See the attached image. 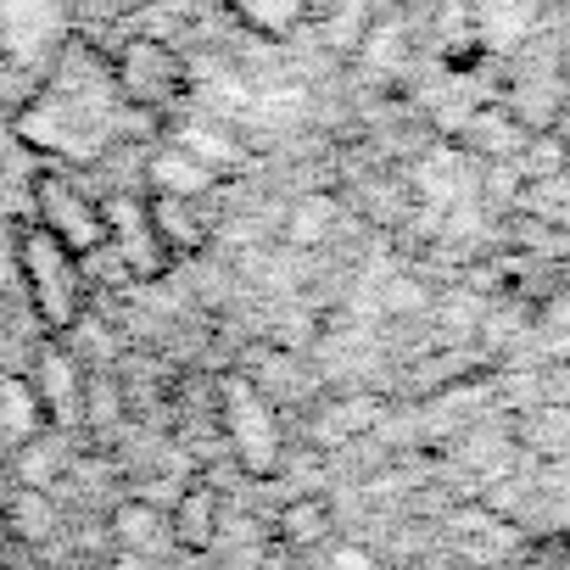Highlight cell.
<instances>
[{
    "mask_svg": "<svg viewBox=\"0 0 570 570\" xmlns=\"http://www.w3.org/2000/svg\"><path fill=\"white\" fill-rule=\"evenodd\" d=\"M7 235H12V268H18V285H23V303H29L35 325L46 336H68L96 308L90 263L79 252H68L51 229H40L29 213L12 218Z\"/></svg>",
    "mask_w": 570,
    "mask_h": 570,
    "instance_id": "6da1fadb",
    "label": "cell"
},
{
    "mask_svg": "<svg viewBox=\"0 0 570 570\" xmlns=\"http://www.w3.org/2000/svg\"><path fill=\"white\" fill-rule=\"evenodd\" d=\"M213 431L224 436L229 459L246 475H279L285 425H279V409H274L268 386L252 381L246 370H229V375L213 381Z\"/></svg>",
    "mask_w": 570,
    "mask_h": 570,
    "instance_id": "7a4b0ae2",
    "label": "cell"
},
{
    "mask_svg": "<svg viewBox=\"0 0 570 570\" xmlns=\"http://www.w3.org/2000/svg\"><path fill=\"white\" fill-rule=\"evenodd\" d=\"M274 531H279V542H285V548H320V542H331L336 514H331V503H325V498H292V503L279 509Z\"/></svg>",
    "mask_w": 570,
    "mask_h": 570,
    "instance_id": "7c38bea8",
    "label": "cell"
},
{
    "mask_svg": "<svg viewBox=\"0 0 570 570\" xmlns=\"http://www.w3.org/2000/svg\"><path fill=\"white\" fill-rule=\"evenodd\" d=\"M146 213H151V229L163 240V252L174 263H196L207 246H213V207L207 196H185V190H146Z\"/></svg>",
    "mask_w": 570,
    "mask_h": 570,
    "instance_id": "52a82bcc",
    "label": "cell"
},
{
    "mask_svg": "<svg viewBox=\"0 0 570 570\" xmlns=\"http://www.w3.org/2000/svg\"><path fill=\"white\" fill-rule=\"evenodd\" d=\"M487 163H509V157H520V146H525V124L509 112V107H487V112H470L464 118V129H459Z\"/></svg>",
    "mask_w": 570,
    "mask_h": 570,
    "instance_id": "30bf717a",
    "label": "cell"
},
{
    "mask_svg": "<svg viewBox=\"0 0 570 570\" xmlns=\"http://www.w3.org/2000/svg\"><path fill=\"white\" fill-rule=\"evenodd\" d=\"M218 537H224V498H218V487H207V481L179 487L174 503H168V542L185 548V553H213Z\"/></svg>",
    "mask_w": 570,
    "mask_h": 570,
    "instance_id": "ba28073f",
    "label": "cell"
},
{
    "mask_svg": "<svg viewBox=\"0 0 570 570\" xmlns=\"http://www.w3.org/2000/svg\"><path fill=\"white\" fill-rule=\"evenodd\" d=\"M23 381H29V392H35V403H40V414H46L51 431H62V436L85 431V381H90V364L68 347V336H46V347H35Z\"/></svg>",
    "mask_w": 570,
    "mask_h": 570,
    "instance_id": "8992f818",
    "label": "cell"
},
{
    "mask_svg": "<svg viewBox=\"0 0 570 570\" xmlns=\"http://www.w3.org/2000/svg\"><path fill=\"white\" fill-rule=\"evenodd\" d=\"M29 218L40 229H51L79 257H90V252L107 246V207L79 179V168H68V163H40L29 174Z\"/></svg>",
    "mask_w": 570,
    "mask_h": 570,
    "instance_id": "277c9868",
    "label": "cell"
},
{
    "mask_svg": "<svg viewBox=\"0 0 570 570\" xmlns=\"http://www.w3.org/2000/svg\"><path fill=\"white\" fill-rule=\"evenodd\" d=\"M375 7H381V0H375Z\"/></svg>",
    "mask_w": 570,
    "mask_h": 570,
    "instance_id": "5bb4252c",
    "label": "cell"
},
{
    "mask_svg": "<svg viewBox=\"0 0 570 570\" xmlns=\"http://www.w3.org/2000/svg\"><path fill=\"white\" fill-rule=\"evenodd\" d=\"M218 7H224L252 40H268V46H292L303 29H314L308 0H218Z\"/></svg>",
    "mask_w": 570,
    "mask_h": 570,
    "instance_id": "9c48e42d",
    "label": "cell"
},
{
    "mask_svg": "<svg viewBox=\"0 0 570 570\" xmlns=\"http://www.w3.org/2000/svg\"><path fill=\"white\" fill-rule=\"evenodd\" d=\"M112 537H118L129 553H146V548L168 542V509H157V503H146V498H129V503L112 509ZM168 548H174V542H168Z\"/></svg>",
    "mask_w": 570,
    "mask_h": 570,
    "instance_id": "4fadbf2b",
    "label": "cell"
},
{
    "mask_svg": "<svg viewBox=\"0 0 570 570\" xmlns=\"http://www.w3.org/2000/svg\"><path fill=\"white\" fill-rule=\"evenodd\" d=\"M107 73H112V90L129 112L140 118H163L168 107L185 101L190 90V68H185V51L157 40V35H129L107 51Z\"/></svg>",
    "mask_w": 570,
    "mask_h": 570,
    "instance_id": "3957f363",
    "label": "cell"
},
{
    "mask_svg": "<svg viewBox=\"0 0 570 570\" xmlns=\"http://www.w3.org/2000/svg\"><path fill=\"white\" fill-rule=\"evenodd\" d=\"M107 207V246L101 257L118 263V279L124 285H157L174 257L163 252L157 229H151V213H146V190H118V196H101Z\"/></svg>",
    "mask_w": 570,
    "mask_h": 570,
    "instance_id": "5b68a950",
    "label": "cell"
},
{
    "mask_svg": "<svg viewBox=\"0 0 570 570\" xmlns=\"http://www.w3.org/2000/svg\"><path fill=\"white\" fill-rule=\"evenodd\" d=\"M40 431H51V425H46V414H40L29 381H23V375H7V381H0V448L18 453V448L35 442Z\"/></svg>",
    "mask_w": 570,
    "mask_h": 570,
    "instance_id": "8fae6325",
    "label": "cell"
}]
</instances>
